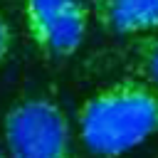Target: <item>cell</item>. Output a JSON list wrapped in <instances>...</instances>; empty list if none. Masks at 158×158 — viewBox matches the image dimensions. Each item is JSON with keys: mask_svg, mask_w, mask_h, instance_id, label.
<instances>
[{"mask_svg": "<svg viewBox=\"0 0 158 158\" xmlns=\"http://www.w3.org/2000/svg\"><path fill=\"white\" fill-rule=\"evenodd\" d=\"M79 138L99 158H118L158 136V86L126 74L89 94L79 111Z\"/></svg>", "mask_w": 158, "mask_h": 158, "instance_id": "obj_1", "label": "cell"}, {"mask_svg": "<svg viewBox=\"0 0 158 158\" xmlns=\"http://www.w3.org/2000/svg\"><path fill=\"white\" fill-rule=\"evenodd\" d=\"M10 158H77L69 118L47 94L20 96L2 116Z\"/></svg>", "mask_w": 158, "mask_h": 158, "instance_id": "obj_2", "label": "cell"}, {"mask_svg": "<svg viewBox=\"0 0 158 158\" xmlns=\"http://www.w3.org/2000/svg\"><path fill=\"white\" fill-rule=\"evenodd\" d=\"M22 17L47 59H67L84 44L91 10L84 0H22Z\"/></svg>", "mask_w": 158, "mask_h": 158, "instance_id": "obj_3", "label": "cell"}, {"mask_svg": "<svg viewBox=\"0 0 158 158\" xmlns=\"http://www.w3.org/2000/svg\"><path fill=\"white\" fill-rule=\"evenodd\" d=\"M91 17L101 30L136 37L158 30V0H91Z\"/></svg>", "mask_w": 158, "mask_h": 158, "instance_id": "obj_4", "label": "cell"}, {"mask_svg": "<svg viewBox=\"0 0 158 158\" xmlns=\"http://www.w3.org/2000/svg\"><path fill=\"white\" fill-rule=\"evenodd\" d=\"M111 57H114V64L121 67L126 74H133L158 86V30L131 37Z\"/></svg>", "mask_w": 158, "mask_h": 158, "instance_id": "obj_5", "label": "cell"}, {"mask_svg": "<svg viewBox=\"0 0 158 158\" xmlns=\"http://www.w3.org/2000/svg\"><path fill=\"white\" fill-rule=\"evenodd\" d=\"M10 52H12V27H10L5 12L0 10V64L10 57Z\"/></svg>", "mask_w": 158, "mask_h": 158, "instance_id": "obj_6", "label": "cell"}, {"mask_svg": "<svg viewBox=\"0 0 158 158\" xmlns=\"http://www.w3.org/2000/svg\"><path fill=\"white\" fill-rule=\"evenodd\" d=\"M0 158H7V156H5V151H2V148H0Z\"/></svg>", "mask_w": 158, "mask_h": 158, "instance_id": "obj_7", "label": "cell"}]
</instances>
